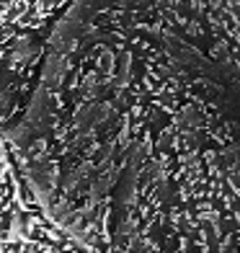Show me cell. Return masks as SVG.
I'll list each match as a JSON object with an SVG mask.
<instances>
[{"mask_svg": "<svg viewBox=\"0 0 240 253\" xmlns=\"http://www.w3.org/2000/svg\"><path fill=\"white\" fill-rule=\"evenodd\" d=\"M8 134L93 253H240V0H73Z\"/></svg>", "mask_w": 240, "mask_h": 253, "instance_id": "1", "label": "cell"}, {"mask_svg": "<svg viewBox=\"0 0 240 253\" xmlns=\"http://www.w3.org/2000/svg\"><path fill=\"white\" fill-rule=\"evenodd\" d=\"M0 253H93L44 207L0 124Z\"/></svg>", "mask_w": 240, "mask_h": 253, "instance_id": "2", "label": "cell"}, {"mask_svg": "<svg viewBox=\"0 0 240 253\" xmlns=\"http://www.w3.org/2000/svg\"><path fill=\"white\" fill-rule=\"evenodd\" d=\"M73 0H0V124L13 122L31 93L44 47Z\"/></svg>", "mask_w": 240, "mask_h": 253, "instance_id": "3", "label": "cell"}]
</instances>
